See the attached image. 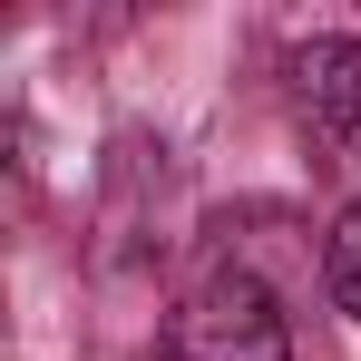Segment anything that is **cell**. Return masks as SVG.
<instances>
[{
    "label": "cell",
    "instance_id": "1",
    "mask_svg": "<svg viewBox=\"0 0 361 361\" xmlns=\"http://www.w3.org/2000/svg\"><path fill=\"white\" fill-rule=\"evenodd\" d=\"M157 361H293V322H283V293L264 274H205L195 293L166 312L157 332Z\"/></svg>",
    "mask_w": 361,
    "mask_h": 361
},
{
    "label": "cell",
    "instance_id": "2",
    "mask_svg": "<svg viewBox=\"0 0 361 361\" xmlns=\"http://www.w3.org/2000/svg\"><path fill=\"white\" fill-rule=\"evenodd\" d=\"M283 98L293 127L312 137V157L332 176H361V39L352 30H312L283 49Z\"/></svg>",
    "mask_w": 361,
    "mask_h": 361
},
{
    "label": "cell",
    "instance_id": "3",
    "mask_svg": "<svg viewBox=\"0 0 361 361\" xmlns=\"http://www.w3.org/2000/svg\"><path fill=\"white\" fill-rule=\"evenodd\" d=\"M322 283H332V302L361 322V195L342 205V225H332V244H322Z\"/></svg>",
    "mask_w": 361,
    "mask_h": 361
}]
</instances>
